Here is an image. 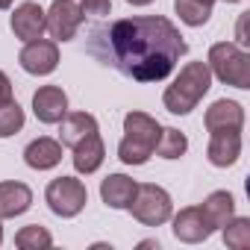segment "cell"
I'll use <instances>...</instances> for the list:
<instances>
[{"label":"cell","instance_id":"1","mask_svg":"<svg viewBox=\"0 0 250 250\" xmlns=\"http://www.w3.org/2000/svg\"><path fill=\"white\" fill-rule=\"evenodd\" d=\"M85 50L136 83H162L180 56L186 42L180 30L162 15H136L100 24L88 33Z\"/></svg>","mask_w":250,"mask_h":250},{"label":"cell","instance_id":"2","mask_svg":"<svg viewBox=\"0 0 250 250\" xmlns=\"http://www.w3.org/2000/svg\"><path fill=\"white\" fill-rule=\"evenodd\" d=\"M212 88V71L206 62H188L180 77L165 88L162 94V103L171 115H188L203 97L206 91Z\"/></svg>","mask_w":250,"mask_h":250},{"label":"cell","instance_id":"3","mask_svg":"<svg viewBox=\"0 0 250 250\" xmlns=\"http://www.w3.org/2000/svg\"><path fill=\"white\" fill-rule=\"evenodd\" d=\"M159 121L147 112H130L124 118V139L118 145V159L124 165H145L153 156V147L159 142Z\"/></svg>","mask_w":250,"mask_h":250},{"label":"cell","instance_id":"4","mask_svg":"<svg viewBox=\"0 0 250 250\" xmlns=\"http://www.w3.org/2000/svg\"><path fill=\"white\" fill-rule=\"evenodd\" d=\"M209 71L218 77L224 85L232 88H250V56L232 44V42H218L209 47Z\"/></svg>","mask_w":250,"mask_h":250},{"label":"cell","instance_id":"5","mask_svg":"<svg viewBox=\"0 0 250 250\" xmlns=\"http://www.w3.org/2000/svg\"><path fill=\"white\" fill-rule=\"evenodd\" d=\"M130 212L139 224L145 227H162L165 221H171L174 215V203H171V194L162 188V186H153V183H145L136 188V197L130 203Z\"/></svg>","mask_w":250,"mask_h":250},{"label":"cell","instance_id":"6","mask_svg":"<svg viewBox=\"0 0 250 250\" xmlns=\"http://www.w3.org/2000/svg\"><path fill=\"white\" fill-rule=\"evenodd\" d=\"M44 200H47V206H50L53 215H59V218H77L85 209L88 191H85V186L77 177H56V180H50V186L44 191Z\"/></svg>","mask_w":250,"mask_h":250},{"label":"cell","instance_id":"7","mask_svg":"<svg viewBox=\"0 0 250 250\" xmlns=\"http://www.w3.org/2000/svg\"><path fill=\"white\" fill-rule=\"evenodd\" d=\"M83 24V9L71 0H53V6L44 12V30L53 42H71Z\"/></svg>","mask_w":250,"mask_h":250},{"label":"cell","instance_id":"8","mask_svg":"<svg viewBox=\"0 0 250 250\" xmlns=\"http://www.w3.org/2000/svg\"><path fill=\"white\" fill-rule=\"evenodd\" d=\"M21 68L33 77H47L50 71H56L59 65V47L56 42H47V39H33L24 44L21 56H18Z\"/></svg>","mask_w":250,"mask_h":250},{"label":"cell","instance_id":"9","mask_svg":"<svg viewBox=\"0 0 250 250\" xmlns=\"http://www.w3.org/2000/svg\"><path fill=\"white\" fill-rule=\"evenodd\" d=\"M171 229H174V235H177L180 241H186V244H200V241H206V238L215 232L200 206H186V209H180V212L174 215V227H171Z\"/></svg>","mask_w":250,"mask_h":250},{"label":"cell","instance_id":"10","mask_svg":"<svg viewBox=\"0 0 250 250\" xmlns=\"http://www.w3.org/2000/svg\"><path fill=\"white\" fill-rule=\"evenodd\" d=\"M203 124H206L209 133H241V127H244V109H241V103L227 100V97L215 100L206 109Z\"/></svg>","mask_w":250,"mask_h":250},{"label":"cell","instance_id":"11","mask_svg":"<svg viewBox=\"0 0 250 250\" xmlns=\"http://www.w3.org/2000/svg\"><path fill=\"white\" fill-rule=\"evenodd\" d=\"M33 112L42 124H59L68 115V94L59 85H42L33 94Z\"/></svg>","mask_w":250,"mask_h":250},{"label":"cell","instance_id":"12","mask_svg":"<svg viewBox=\"0 0 250 250\" xmlns=\"http://www.w3.org/2000/svg\"><path fill=\"white\" fill-rule=\"evenodd\" d=\"M59 124H62V127H59V145H65V147H77L80 142H85V139L100 133L97 118L88 115V112H71Z\"/></svg>","mask_w":250,"mask_h":250},{"label":"cell","instance_id":"13","mask_svg":"<svg viewBox=\"0 0 250 250\" xmlns=\"http://www.w3.org/2000/svg\"><path fill=\"white\" fill-rule=\"evenodd\" d=\"M15 39L21 42H33V39H42L44 33V9L39 3H21L15 12H12V21H9Z\"/></svg>","mask_w":250,"mask_h":250},{"label":"cell","instance_id":"14","mask_svg":"<svg viewBox=\"0 0 250 250\" xmlns=\"http://www.w3.org/2000/svg\"><path fill=\"white\" fill-rule=\"evenodd\" d=\"M136 188L139 183L127 174H109L103 183H100V197L109 209H130L133 197H136Z\"/></svg>","mask_w":250,"mask_h":250},{"label":"cell","instance_id":"15","mask_svg":"<svg viewBox=\"0 0 250 250\" xmlns=\"http://www.w3.org/2000/svg\"><path fill=\"white\" fill-rule=\"evenodd\" d=\"M33 206V191L30 186L18 183V180H6L0 183V221L3 218H18Z\"/></svg>","mask_w":250,"mask_h":250},{"label":"cell","instance_id":"16","mask_svg":"<svg viewBox=\"0 0 250 250\" xmlns=\"http://www.w3.org/2000/svg\"><path fill=\"white\" fill-rule=\"evenodd\" d=\"M206 156L215 168H229L241 156V133H212Z\"/></svg>","mask_w":250,"mask_h":250},{"label":"cell","instance_id":"17","mask_svg":"<svg viewBox=\"0 0 250 250\" xmlns=\"http://www.w3.org/2000/svg\"><path fill=\"white\" fill-rule=\"evenodd\" d=\"M24 162L33 171H50L62 162V145L56 139H36L24 147Z\"/></svg>","mask_w":250,"mask_h":250},{"label":"cell","instance_id":"18","mask_svg":"<svg viewBox=\"0 0 250 250\" xmlns=\"http://www.w3.org/2000/svg\"><path fill=\"white\" fill-rule=\"evenodd\" d=\"M71 150H74V168H77V174H94L103 165V156H106V147H103L100 133L91 136V139H85V142H80Z\"/></svg>","mask_w":250,"mask_h":250},{"label":"cell","instance_id":"19","mask_svg":"<svg viewBox=\"0 0 250 250\" xmlns=\"http://www.w3.org/2000/svg\"><path fill=\"white\" fill-rule=\"evenodd\" d=\"M200 209H203L206 221L212 224V229H218V227H224V224L235 215V200H232L229 191H212V194L203 200Z\"/></svg>","mask_w":250,"mask_h":250},{"label":"cell","instance_id":"20","mask_svg":"<svg viewBox=\"0 0 250 250\" xmlns=\"http://www.w3.org/2000/svg\"><path fill=\"white\" fill-rule=\"evenodd\" d=\"M153 150H156L162 159H180V156H186V150H188V139H186L180 130H174V127H162L159 142H156Z\"/></svg>","mask_w":250,"mask_h":250},{"label":"cell","instance_id":"21","mask_svg":"<svg viewBox=\"0 0 250 250\" xmlns=\"http://www.w3.org/2000/svg\"><path fill=\"white\" fill-rule=\"evenodd\" d=\"M224 244L232 250H247L250 247V218H229L224 227Z\"/></svg>","mask_w":250,"mask_h":250},{"label":"cell","instance_id":"22","mask_svg":"<svg viewBox=\"0 0 250 250\" xmlns=\"http://www.w3.org/2000/svg\"><path fill=\"white\" fill-rule=\"evenodd\" d=\"M15 244H18L21 250H47V247L53 244V235H50L44 227L30 224V227H21V229L15 232Z\"/></svg>","mask_w":250,"mask_h":250},{"label":"cell","instance_id":"23","mask_svg":"<svg viewBox=\"0 0 250 250\" xmlns=\"http://www.w3.org/2000/svg\"><path fill=\"white\" fill-rule=\"evenodd\" d=\"M174 9H177L180 21L188 27H203L212 15V6L200 3V0H174Z\"/></svg>","mask_w":250,"mask_h":250},{"label":"cell","instance_id":"24","mask_svg":"<svg viewBox=\"0 0 250 250\" xmlns=\"http://www.w3.org/2000/svg\"><path fill=\"white\" fill-rule=\"evenodd\" d=\"M24 127V109L15 100L0 103V139H9Z\"/></svg>","mask_w":250,"mask_h":250},{"label":"cell","instance_id":"25","mask_svg":"<svg viewBox=\"0 0 250 250\" xmlns=\"http://www.w3.org/2000/svg\"><path fill=\"white\" fill-rule=\"evenodd\" d=\"M80 9H83V15L103 18L112 12V0H80Z\"/></svg>","mask_w":250,"mask_h":250},{"label":"cell","instance_id":"26","mask_svg":"<svg viewBox=\"0 0 250 250\" xmlns=\"http://www.w3.org/2000/svg\"><path fill=\"white\" fill-rule=\"evenodd\" d=\"M6 100H12V80L0 71V103H6Z\"/></svg>","mask_w":250,"mask_h":250},{"label":"cell","instance_id":"27","mask_svg":"<svg viewBox=\"0 0 250 250\" xmlns=\"http://www.w3.org/2000/svg\"><path fill=\"white\" fill-rule=\"evenodd\" d=\"M127 3H133V6H147V3H153V0H127Z\"/></svg>","mask_w":250,"mask_h":250},{"label":"cell","instance_id":"28","mask_svg":"<svg viewBox=\"0 0 250 250\" xmlns=\"http://www.w3.org/2000/svg\"><path fill=\"white\" fill-rule=\"evenodd\" d=\"M12 6V0H0V9H9Z\"/></svg>","mask_w":250,"mask_h":250},{"label":"cell","instance_id":"29","mask_svg":"<svg viewBox=\"0 0 250 250\" xmlns=\"http://www.w3.org/2000/svg\"><path fill=\"white\" fill-rule=\"evenodd\" d=\"M0 244H3V224H0Z\"/></svg>","mask_w":250,"mask_h":250},{"label":"cell","instance_id":"30","mask_svg":"<svg viewBox=\"0 0 250 250\" xmlns=\"http://www.w3.org/2000/svg\"><path fill=\"white\" fill-rule=\"evenodd\" d=\"M200 3H206V6H212V3H215V0H200Z\"/></svg>","mask_w":250,"mask_h":250},{"label":"cell","instance_id":"31","mask_svg":"<svg viewBox=\"0 0 250 250\" xmlns=\"http://www.w3.org/2000/svg\"><path fill=\"white\" fill-rule=\"evenodd\" d=\"M227 3H238V0H227Z\"/></svg>","mask_w":250,"mask_h":250}]
</instances>
